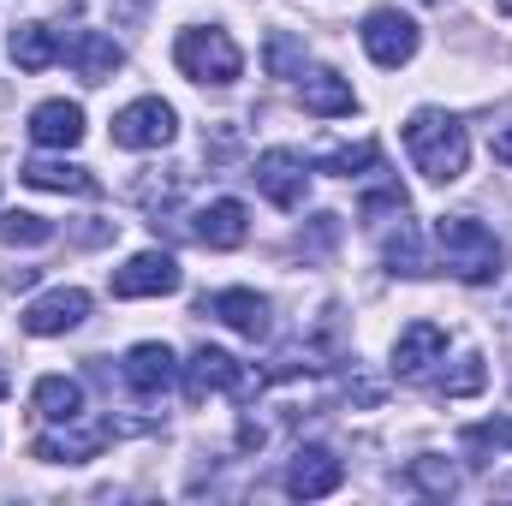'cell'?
I'll return each mask as SVG.
<instances>
[{
    "label": "cell",
    "instance_id": "cell-23",
    "mask_svg": "<svg viewBox=\"0 0 512 506\" xmlns=\"http://www.w3.org/2000/svg\"><path fill=\"white\" fill-rule=\"evenodd\" d=\"M382 251H387V268H393V274H423V268H429V262H423V245H417V227H411L405 215H399V227L387 233Z\"/></svg>",
    "mask_w": 512,
    "mask_h": 506
},
{
    "label": "cell",
    "instance_id": "cell-26",
    "mask_svg": "<svg viewBox=\"0 0 512 506\" xmlns=\"http://www.w3.org/2000/svg\"><path fill=\"white\" fill-rule=\"evenodd\" d=\"M0 239L6 245H48L54 239V221H42V215H0Z\"/></svg>",
    "mask_w": 512,
    "mask_h": 506
},
{
    "label": "cell",
    "instance_id": "cell-11",
    "mask_svg": "<svg viewBox=\"0 0 512 506\" xmlns=\"http://www.w3.org/2000/svg\"><path fill=\"white\" fill-rule=\"evenodd\" d=\"M346 483V465L328 453V447H298L292 465H286V495L292 501H322Z\"/></svg>",
    "mask_w": 512,
    "mask_h": 506
},
{
    "label": "cell",
    "instance_id": "cell-32",
    "mask_svg": "<svg viewBox=\"0 0 512 506\" xmlns=\"http://www.w3.org/2000/svg\"><path fill=\"white\" fill-rule=\"evenodd\" d=\"M429 6H447V0H429Z\"/></svg>",
    "mask_w": 512,
    "mask_h": 506
},
{
    "label": "cell",
    "instance_id": "cell-30",
    "mask_svg": "<svg viewBox=\"0 0 512 506\" xmlns=\"http://www.w3.org/2000/svg\"><path fill=\"white\" fill-rule=\"evenodd\" d=\"M489 149H495V161H501V167H512V126L495 131V143H489Z\"/></svg>",
    "mask_w": 512,
    "mask_h": 506
},
{
    "label": "cell",
    "instance_id": "cell-27",
    "mask_svg": "<svg viewBox=\"0 0 512 506\" xmlns=\"http://www.w3.org/2000/svg\"><path fill=\"white\" fill-rule=\"evenodd\" d=\"M411 483H417L423 495H453V489H459V471L429 453V459H411Z\"/></svg>",
    "mask_w": 512,
    "mask_h": 506
},
{
    "label": "cell",
    "instance_id": "cell-18",
    "mask_svg": "<svg viewBox=\"0 0 512 506\" xmlns=\"http://www.w3.org/2000/svg\"><path fill=\"white\" fill-rule=\"evenodd\" d=\"M18 179H24V185H36V191H66V197H96V191H102L90 167H72V161H48V155L24 161V167H18Z\"/></svg>",
    "mask_w": 512,
    "mask_h": 506
},
{
    "label": "cell",
    "instance_id": "cell-7",
    "mask_svg": "<svg viewBox=\"0 0 512 506\" xmlns=\"http://www.w3.org/2000/svg\"><path fill=\"white\" fill-rule=\"evenodd\" d=\"M209 393H251L245 364H239L233 352H221V346H197L191 364H185V399L203 405Z\"/></svg>",
    "mask_w": 512,
    "mask_h": 506
},
{
    "label": "cell",
    "instance_id": "cell-17",
    "mask_svg": "<svg viewBox=\"0 0 512 506\" xmlns=\"http://www.w3.org/2000/svg\"><path fill=\"white\" fill-rule=\"evenodd\" d=\"M298 102H304L310 114H322V120H340V114H352V108H358L352 84H346L340 72H328V66H316V72H304V78H298Z\"/></svg>",
    "mask_w": 512,
    "mask_h": 506
},
{
    "label": "cell",
    "instance_id": "cell-14",
    "mask_svg": "<svg viewBox=\"0 0 512 506\" xmlns=\"http://www.w3.org/2000/svg\"><path fill=\"white\" fill-rule=\"evenodd\" d=\"M203 316L227 322V328L245 334V340H262V334H268V298H262V292H245V286H227V292L203 298Z\"/></svg>",
    "mask_w": 512,
    "mask_h": 506
},
{
    "label": "cell",
    "instance_id": "cell-33",
    "mask_svg": "<svg viewBox=\"0 0 512 506\" xmlns=\"http://www.w3.org/2000/svg\"><path fill=\"white\" fill-rule=\"evenodd\" d=\"M0 393H6V376H0Z\"/></svg>",
    "mask_w": 512,
    "mask_h": 506
},
{
    "label": "cell",
    "instance_id": "cell-1",
    "mask_svg": "<svg viewBox=\"0 0 512 506\" xmlns=\"http://www.w3.org/2000/svg\"><path fill=\"white\" fill-rule=\"evenodd\" d=\"M405 149H411V161H417V173H423L429 185H453V179H465L471 137H465V126H459L453 114H441V108H417V114L405 120Z\"/></svg>",
    "mask_w": 512,
    "mask_h": 506
},
{
    "label": "cell",
    "instance_id": "cell-16",
    "mask_svg": "<svg viewBox=\"0 0 512 506\" xmlns=\"http://www.w3.org/2000/svg\"><path fill=\"white\" fill-rule=\"evenodd\" d=\"M30 137L42 149H78L84 143V108L78 102H36L30 108Z\"/></svg>",
    "mask_w": 512,
    "mask_h": 506
},
{
    "label": "cell",
    "instance_id": "cell-24",
    "mask_svg": "<svg viewBox=\"0 0 512 506\" xmlns=\"http://www.w3.org/2000/svg\"><path fill=\"white\" fill-rule=\"evenodd\" d=\"M262 60H268V72H274V78H304V66H310V60H304V48H298L286 30H274V36H268Z\"/></svg>",
    "mask_w": 512,
    "mask_h": 506
},
{
    "label": "cell",
    "instance_id": "cell-3",
    "mask_svg": "<svg viewBox=\"0 0 512 506\" xmlns=\"http://www.w3.org/2000/svg\"><path fill=\"white\" fill-rule=\"evenodd\" d=\"M173 60H179V72L191 84H215V90L239 84V72H245V54H239V42L227 30H179Z\"/></svg>",
    "mask_w": 512,
    "mask_h": 506
},
{
    "label": "cell",
    "instance_id": "cell-2",
    "mask_svg": "<svg viewBox=\"0 0 512 506\" xmlns=\"http://www.w3.org/2000/svg\"><path fill=\"white\" fill-rule=\"evenodd\" d=\"M435 251L447 262V274L465 280V286H489L501 274V256H507L501 239L483 221H471V215H441L435 221Z\"/></svg>",
    "mask_w": 512,
    "mask_h": 506
},
{
    "label": "cell",
    "instance_id": "cell-6",
    "mask_svg": "<svg viewBox=\"0 0 512 506\" xmlns=\"http://www.w3.org/2000/svg\"><path fill=\"white\" fill-rule=\"evenodd\" d=\"M179 131V114L161 102V96H143V102H126L114 114V143L120 149H167Z\"/></svg>",
    "mask_w": 512,
    "mask_h": 506
},
{
    "label": "cell",
    "instance_id": "cell-25",
    "mask_svg": "<svg viewBox=\"0 0 512 506\" xmlns=\"http://www.w3.org/2000/svg\"><path fill=\"white\" fill-rule=\"evenodd\" d=\"M465 453H507L512 447V417H489V423H471L465 435Z\"/></svg>",
    "mask_w": 512,
    "mask_h": 506
},
{
    "label": "cell",
    "instance_id": "cell-22",
    "mask_svg": "<svg viewBox=\"0 0 512 506\" xmlns=\"http://www.w3.org/2000/svg\"><path fill=\"white\" fill-rule=\"evenodd\" d=\"M316 161H322L328 173H346V179H352V173H370V167L382 161V149H376V137H358V143H328Z\"/></svg>",
    "mask_w": 512,
    "mask_h": 506
},
{
    "label": "cell",
    "instance_id": "cell-9",
    "mask_svg": "<svg viewBox=\"0 0 512 506\" xmlns=\"http://www.w3.org/2000/svg\"><path fill=\"white\" fill-rule=\"evenodd\" d=\"M179 280L185 274H179V262L167 251H137L114 274V298H167V292H179Z\"/></svg>",
    "mask_w": 512,
    "mask_h": 506
},
{
    "label": "cell",
    "instance_id": "cell-15",
    "mask_svg": "<svg viewBox=\"0 0 512 506\" xmlns=\"http://www.w3.org/2000/svg\"><path fill=\"white\" fill-rule=\"evenodd\" d=\"M441 352H447V334H441L435 322H411V328L393 340V376L399 381L429 376V364H441Z\"/></svg>",
    "mask_w": 512,
    "mask_h": 506
},
{
    "label": "cell",
    "instance_id": "cell-5",
    "mask_svg": "<svg viewBox=\"0 0 512 506\" xmlns=\"http://www.w3.org/2000/svg\"><path fill=\"white\" fill-rule=\"evenodd\" d=\"M358 36H364V54H370L376 66H387V72H399V66L417 54V42H423V36H417V24H411L399 6H376V12L364 18V30H358Z\"/></svg>",
    "mask_w": 512,
    "mask_h": 506
},
{
    "label": "cell",
    "instance_id": "cell-13",
    "mask_svg": "<svg viewBox=\"0 0 512 506\" xmlns=\"http://www.w3.org/2000/svg\"><path fill=\"white\" fill-rule=\"evenodd\" d=\"M191 233H197V245H209V251H239V245L251 239V209H245L239 197H215L209 209H197Z\"/></svg>",
    "mask_w": 512,
    "mask_h": 506
},
{
    "label": "cell",
    "instance_id": "cell-10",
    "mask_svg": "<svg viewBox=\"0 0 512 506\" xmlns=\"http://www.w3.org/2000/svg\"><path fill=\"white\" fill-rule=\"evenodd\" d=\"M114 441V423H60L54 435H36V459H48V465H84V459H96L102 447Z\"/></svg>",
    "mask_w": 512,
    "mask_h": 506
},
{
    "label": "cell",
    "instance_id": "cell-12",
    "mask_svg": "<svg viewBox=\"0 0 512 506\" xmlns=\"http://www.w3.org/2000/svg\"><path fill=\"white\" fill-rule=\"evenodd\" d=\"M66 60H72V72L84 78V84H108L120 66H126V48L108 36V30H72L66 36V48H60Z\"/></svg>",
    "mask_w": 512,
    "mask_h": 506
},
{
    "label": "cell",
    "instance_id": "cell-28",
    "mask_svg": "<svg viewBox=\"0 0 512 506\" xmlns=\"http://www.w3.org/2000/svg\"><path fill=\"white\" fill-rule=\"evenodd\" d=\"M483 381H489L483 358H477V352H465V358H459V370H453V376H441V393H447V399H465V393H483Z\"/></svg>",
    "mask_w": 512,
    "mask_h": 506
},
{
    "label": "cell",
    "instance_id": "cell-21",
    "mask_svg": "<svg viewBox=\"0 0 512 506\" xmlns=\"http://www.w3.org/2000/svg\"><path fill=\"white\" fill-rule=\"evenodd\" d=\"M6 54H12L18 72H48V66L60 60V42H54L48 24H18V30L6 36Z\"/></svg>",
    "mask_w": 512,
    "mask_h": 506
},
{
    "label": "cell",
    "instance_id": "cell-31",
    "mask_svg": "<svg viewBox=\"0 0 512 506\" xmlns=\"http://www.w3.org/2000/svg\"><path fill=\"white\" fill-rule=\"evenodd\" d=\"M495 6H501V12H507V18H512V0H495Z\"/></svg>",
    "mask_w": 512,
    "mask_h": 506
},
{
    "label": "cell",
    "instance_id": "cell-19",
    "mask_svg": "<svg viewBox=\"0 0 512 506\" xmlns=\"http://www.w3.org/2000/svg\"><path fill=\"white\" fill-rule=\"evenodd\" d=\"M126 381L137 387V393H167L173 381H179V364H173V352L161 346V340H143V346H131L126 352Z\"/></svg>",
    "mask_w": 512,
    "mask_h": 506
},
{
    "label": "cell",
    "instance_id": "cell-8",
    "mask_svg": "<svg viewBox=\"0 0 512 506\" xmlns=\"http://www.w3.org/2000/svg\"><path fill=\"white\" fill-rule=\"evenodd\" d=\"M84 316H90V292H84V286H54V292H42V298L24 310V334L54 340V334H72Z\"/></svg>",
    "mask_w": 512,
    "mask_h": 506
},
{
    "label": "cell",
    "instance_id": "cell-20",
    "mask_svg": "<svg viewBox=\"0 0 512 506\" xmlns=\"http://www.w3.org/2000/svg\"><path fill=\"white\" fill-rule=\"evenodd\" d=\"M30 405H36V417H48V423H72V417H84V381L42 376L30 387Z\"/></svg>",
    "mask_w": 512,
    "mask_h": 506
},
{
    "label": "cell",
    "instance_id": "cell-4",
    "mask_svg": "<svg viewBox=\"0 0 512 506\" xmlns=\"http://www.w3.org/2000/svg\"><path fill=\"white\" fill-rule=\"evenodd\" d=\"M251 179L274 209H304V197H310V167H304V155H292V149H262L256 167H251Z\"/></svg>",
    "mask_w": 512,
    "mask_h": 506
},
{
    "label": "cell",
    "instance_id": "cell-29",
    "mask_svg": "<svg viewBox=\"0 0 512 506\" xmlns=\"http://www.w3.org/2000/svg\"><path fill=\"white\" fill-rule=\"evenodd\" d=\"M358 215H364V221H376V215H405V191H399V185H382V191H370V197L358 203Z\"/></svg>",
    "mask_w": 512,
    "mask_h": 506
}]
</instances>
